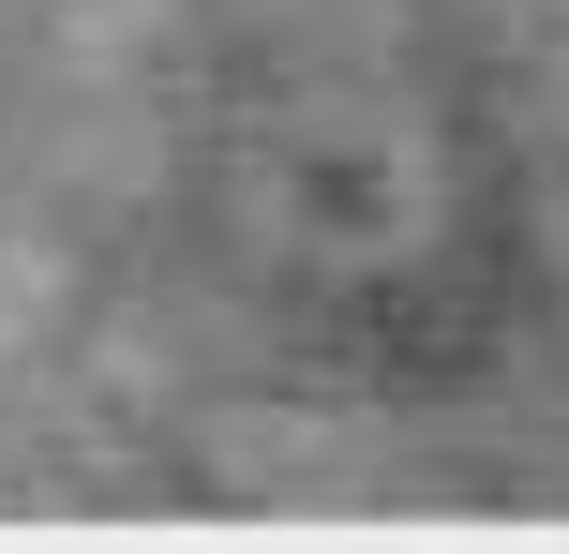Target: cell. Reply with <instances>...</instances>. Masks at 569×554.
Wrapping results in <instances>:
<instances>
[{
    "label": "cell",
    "mask_w": 569,
    "mask_h": 554,
    "mask_svg": "<svg viewBox=\"0 0 569 554\" xmlns=\"http://www.w3.org/2000/svg\"><path fill=\"white\" fill-rule=\"evenodd\" d=\"M226 240L256 300L330 360H465L510 300V195L450 135V105L360 75H284L226 135Z\"/></svg>",
    "instance_id": "cell-1"
}]
</instances>
